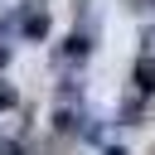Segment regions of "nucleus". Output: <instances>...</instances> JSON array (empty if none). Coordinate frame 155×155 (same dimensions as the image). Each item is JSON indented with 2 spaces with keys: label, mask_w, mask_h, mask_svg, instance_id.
<instances>
[{
  "label": "nucleus",
  "mask_w": 155,
  "mask_h": 155,
  "mask_svg": "<svg viewBox=\"0 0 155 155\" xmlns=\"http://www.w3.org/2000/svg\"><path fill=\"white\" fill-rule=\"evenodd\" d=\"M19 29H24L29 39H44V34H48V15H44V10H29V15H19Z\"/></svg>",
  "instance_id": "f257e3e1"
},
{
  "label": "nucleus",
  "mask_w": 155,
  "mask_h": 155,
  "mask_svg": "<svg viewBox=\"0 0 155 155\" xmlns=\"http://www.w3.org/2000/svg\"><path fill=\"white\" fill-rule=\"evenodd\" d=\"M136 82H140V87H155V63H150V58L136 63Z\"/></svg>",
  "instance_id": "f03ea898"
},
{
  "label": "nucleus",
  "mask_w": 155,
  "mask_h": 155,
  "mask_svg": "<svg viewBox=\"0 0 155 155\" xmlns=\"http://www.w3.org/2000/svg\"><path fill=\"white\" fill-rule=\"evenodd\" d=\"M5 107H15V87H5V82H0V111H5Z\"/></svg>",
  "instance_id": "7ed1b4c3"
},
{
  "label": "nucleus",
  "mask_w": 155,
  "mask_h": 155,
  "mask_svg": "<svg viewBox=\"0 0 155 155\" xmlns=\"http://www.w3.org/2000/svg\"><path fill=\"white\" fill-rule=\"evenodd\" d=\"M145 53H155V29H145Z\"/></svg>",
  "instance_id": "20e7f679"
},
{
  "label": "nucleus",
  "mask_w": 155,
  "mask_h": 155,
  "mask_svg": "<svg viewBox=\"0 0 155 155\" xmlns=\"http://www.w3.org/2000/svg\"><path fill=\"white\" fill-rule=\"evenodd\" d=\"M5 63H10V48H0V68H5Z\"/></svg>",
  "instance_id": "39448f33"
},
{
  "label": "nucleus",
  "mask_w": 155,
  "mask_h": 155,
  "mask_svg": "<svg viewBox=\"0 0 155 155\" xmlns=\"http://www.w3.org/2000/svg\"><path fill=\"white\" fill-rule=\"evenodd\" d=\"M136 5H145V10H155V0H136Z\"/></svg>",
  "instance_id": "423d86ee"
}]
</instances>
